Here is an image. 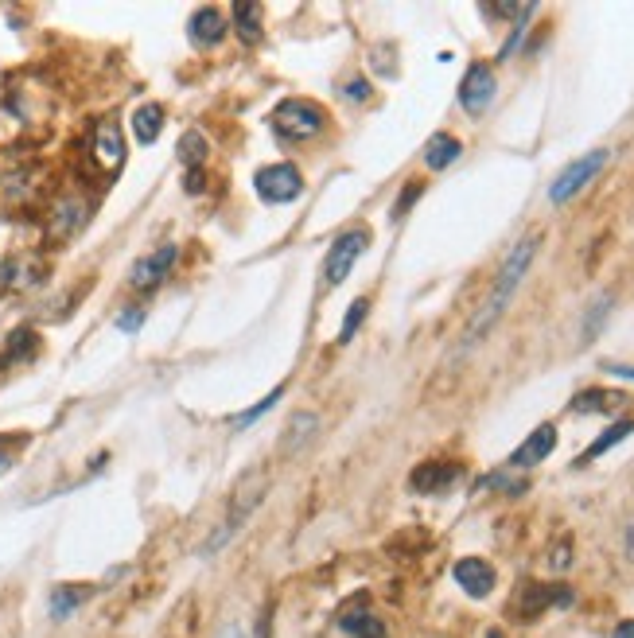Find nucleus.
Listing matches in <instances>:
<instances>
[{"mask_svg":"<svg viewBox=\"0 0 634 638\" xmlns=\"http://www.w3.org/2000/svg\"><path fill=\"white\" fill-rule=\"evenodd\" d=\"M607 374H615V378H627V382H634V366H623V362L607 366Z\"/></svg>","mask_w":634,"mask_h":638,"instance_id":"obj_33","label":"nucleus"},{"mask_svg":"<svg viewBox=\"0 0 634 638\" xmlns=\"http://www.w3.org/2000/svg\"><path fill=\"white\" fill-rule=\"evenodd\" d=\"M222 36H226V20H222V12L214 4L199 8L191 16V43L195 47H214V43H222Z\"/></svg>","mask_w":634,"mask_h":638,"instance_id":"obj_16","label":"nucleus"},{"mask_svg":"<svg viewBox=\"0 0 634 638\" xmlns=\"http://www.w3.org/2000/svg\"><path fill=\"white\" fill-rule=\"evenodd\" d=\"M312 428H316V417H312V413L292 417V425H288V452H296V444H304V440L312 436Z\"/></svg>","mask_w":634,"mask_h":638,"instance_id":"obj_27","label":"nucleus"},{"mask_svg":"<svg viewBox=\"0 0 634 638\" xmlns=\"http://www.w3.org/2000/svg\"><path fill=\"white\" fill-rule=\"evenodd\" d=\"M623 401H627L623 393L584 390V393H576V401H572V413H611V409H619Z\"/></svg>","mask_w":634,"mask_h":638,"instance_id":"obj_21","label":"nucleus"},{"mask_svg":"<svg viewBox=\"0 0 634 638\" xmlns=\"http://www.w3.org/2000/svg\"><path fill=\"white\" fill-rule=\"evenodd\" d=\"M86 596H90L86 588H71V584L55 588V592H51V615H55V619H67V615H71L74 607L86 600Z\"/></svg>","mask_w":634,"mask_h":638,"instance_id":"obj_24","label":"nucleus"},{"mask_svg":"<svg viewBox=\"0 0 634 638\" xmlns=\"http://www.w3.org/2000/svg\"><path fill=\"white\" fill-rule=\"evenodd\" d=\"M179 249L168 242V246L152 249L148 257H141L137 265H133V277H129V284L133 288H141V292H148V288H156V284H164V277L172 273V265H176Z\"/></svg>","mask_w":634,"mask_h":638,"instance_id":"obj_11","label":"nucleus"},{"mask_svg":"<svg viewBox=\"0 0 634 638\" xmlns=\"http://www.w3.org/2000/svg\"><path fill=\"white\" fill-rule=\"evenodd\" d=\"M8 467H12V452H8V448H4V444H0V475H4V471H8Z\"/></svg>","mask_w":634,"mask_h":638,"instance_id":"obj_36","label":"nucleus"},{"mask_svg":"<svg viewBox=\"0 0 634 638\" xmlns=\"http://www.w3.org/2000/svg\"><path fill=\"white\" fill-rule=\"evenodd\" d=\"M218 638H249V635L242 631V627H234V623H230V627H222V635Z\"/></svg>","mask_w":634,"mask_h":638,"instance_id":"obj_35","label":"nucleus"},{"mask_svg":"<svg viewBox=\"0 0 634 638\" xmlns=\"http://www.w3.org/2000/svg\"><path fill=\"white\" fill-rule=\"evenodd\" d=\"M269 491V475L265 471H249L246 479L234 487V502H230V514H226V522H222V530L211 537V545H207V553H214L230 533L242 530V522H246L249 514L261 506V495Z\"/></svg>","mask_w":634,"mask_h":638,"instance_id":"obj_3","label":"nucleus"},{"mask_svg":"<svg viewBox=\"0 0 634 638\" xmlns=\"http://www.w3.org/2000/svg\"><path fill=\"white\" fill-rule=\"evenodd\" d=\"M417 195H421V183H413V187H409V191H405V195H401V203H397V207H393V218H401V214L409 211V207H413V199H417Z\"/></svg>","mask_w":634,"mask_h":638,"instance_id":"obj_31","label":"nucleus"},{"mask_svg":"<svg viewBox=\"0 0 634 638\" xmlns=\"http://www.w3.org/2000/svg\"><path fill=\"white\" fill-rule=\"evenodd\" d=\"M557 448V428L553 425H541L529 432V440L510 456V467H537L541 460H549Z\"/></svg>","mask_w":634,"mask_h":638,"instance_id":"obj_13","label":"nucleus"},{"mask_svg":"<svg viewBox=\"0 0 634 638\" xmlns=\"http://www.w3.org/2000/svg\"><path fill=\"white\" fill-rule=\"evenodd\" d=\"M141 323H144V308H129V312L117 316V327H121V331H137Z\"/></svg>","mask_w":634,"mask_h":638,"instance_id":"obj_30","label":"nucleus"},{"mask_svg":"<svg viewBox=\"0 0 634 638\" xmlns=\"http://www.w3.org/2000/svg\"><path fill=\"white\" fill-rule=\"evenodd\" d=\"M452 576H456V584L471 596V600H487L494 588V568L487 561H479V557H463L456 561L452 568Z\"/></svg>","mask_w":634,"mask_h":638,"instance_id":"obj_12","label":"nucleus"},{"mask_svg":"<svg viewBox=\"0 0 634 638\" xmlns=\"http://www.w3.org/2000/svg\"><path fill=\"white\" fill-rule=\"evenodd\" d=\"M459 152H463V144L456 137H448V133H436L432 141L424 144V164L432 168V172H444L448 164H456Z\"/></svg>","mask_w":634,"mask_h":638,"instance_id":"obj_17","label":"nucleus"},{"mask_svg":"<svg viewBox=\"0 0 634 638\" xmlns=\"http://www.w3.org/2000/svg\"><path fill=\"white\" fill-rule=\"evenodd\" d=\"M456 479H459L456 463H421L409 483H413V491H421V495H444Z\"/></svg>","mask_w":634,"mask_h":638,"instance_id":"obj_14","label":"nucleus"},{"mask_svg":"<svg viewBox=\"0 0 634 638\" xmlns=\"http://www.w3.org/2000/svg\"><path fill=\"white\" fill-rule=\"evenodd\" d=\"M261 20H265V8L253 4V0H242L234 4V28L246 43H261Z\"/></svg>","mask_w":634,"mask_h":638,"instance_id":"obj_20","label":"nucleus"},{"mask_svg":"<svg viewBox=\"0 0 634 638\" xmlns=\"http://www.w3.org/2000/svg\"><path fill=\"white\" fill-rule=\"evenodd\" d=\"M39 261L36 257H12V261H0V292H20V288H32L39 281Z\"/></svg>","mask_w":634,"mask_h":638,"instance_id":"obj_15","label":"nucleus"},{"mask_svg":"<svg viewBox=\"0 0 634 638\" xmlns=\"http://www.w3.org/2000/svg\"><path fill=\"white\" fill-rule=\"evenodd\" d=\"M370 312V300H354L351 308H347V319H343V327H339V343H351L354 331L362 327V319Z\"/></svg>","mask_w":634,"mask_h":638,"instance_id":"obj_26","label":"nucleus"},{"mask_svg":"<svg viewBox=\"0 0 634 638\" xmlns=\"http://www.w3.org/2000/svg\"><path fill=\"white\" fill-rule=\"evenodd\" d=\"M339 627L351 638H386V623L378 615H370V611H343Z\"/></svg>","mask_w":634,"mask_h":638,"instance_id":"obj_18","label":"nucleus"},{"mask_svg":"<svg viewBox=\"0 0 634 638\" xmlns=\"http://www.w3.org/2000/svg\"><path fill=\"white\" fill-rule=\"evenodd\" d=\"M86 218H90V207H86L78 195H63V199L51 207L47 234H51L55 242H67V238H74V234L86 226Z\"/></svg>","mask_w":634,"mask_h":638,"instance_id":"obj_10","label":"nucleus"},{"mask_svg":"<svg viewBox=\"0 0 634 638\" xmlns=\"http://www.w3.org/2000/svg\"><path fill=\"white\" fill-rule=\"evenodd\" d=\"M370 246V234L366 230H347V234H339L331 249H327V261H323V281L331 284V288H339V284L351 277L354 261L366 253Z\"/></svg>","mask_w":634,"mask_h":638,"instance_id":"obj_4","label":"nucleus"},{"mask_svg":"<svg viewBox=\"0 0 634 638\" xmlns=\"http://www.w3.org/2000/svg\"><path fill=\"white\" fill-rule=\"evenodd\" d=\"M179 160L187 164V172H203V164H207V137L203 133H183Z\"/></svg>","mask_w":634,"mask_h":638,"instance_id":"obj_23","label":"nucleus"},{"mask_svg":"<svg viewBox=\"0 0 634 638\" xmlns=\"http://www.w3.org/2000/svg\"><path fill=\"white\" fill-rule=\"evenodd\" d=\"M36 351V335L32 331H16L12 343H8V358H28Z\"/></svg>","mask_w":634,"mask_h":638,"instance_id":"obj_29","label":"nucleus"},{"mask_svg":"<svg viewBox=\"0 0 634 638\" xmlns=\"http://www.w3.org/2000/svg\"><path fill=\"white\" fill-rule=\"evenodd\" d=\"M537 246H541V238L537 234H529L522 238L518 246L510 249V257L502 261V269H498V281H494L491 296L483 300V308L475 312V319L467 323V335H463V351H471L475 343H483L487 335H491V327L502 319L506 312V304L514 300V292H518V284L526 281L529 265H533V257H537Z\"/></svg>","mask_w":634,"mask_h":638,"instance_id":"obj_1","label":"nucleus"},{"mask_svg":"<svg viewBox=\"0 0 634 638\" xmlns=\"http://www.w3.org/2000/svg\"><path fill=\"white\" fill-rule=\"evenodd\" d=\"M607 312H611V296L603 292V296H596V304L588 308V316H584V343H592L599 331V323L607 319Z\"/></svg>","mask_w":634,"mask_h":638,"instance_id":"obj_25","label":"nucleus"},{"mask_svg":"<svg viewBox=\"0 0 634 638\" xmlns=\"http://www.w3.org/2000/svg\"><path fill=\"white\" fill-rule=\"evenodd\" d=\"M160 129H164V106H156V102H144V106L133 113V133H137V141H141V144H156Z\"/></svg>","mask_w":634,"mask_h":638,"instance_id":"obj_19","label":"nucleus"},{"mask_svg":"<svg viewBox=\"0 0 634 638\" xmlns=\"http://www.w3.org/2000/svg\"><path fill=\"white\" fill-rule=\"evenodd\" d=\"M603 164H607V148H592V152H584L580 160H572L561 176L553 179L549 199H553V203H568L576 191H584V187L603 172Z\"/></svg>","mask_w":634,"mask_h":638,"instance_id":"obj_5","label":"nucleus"},{"mask_svg":"<svg viewBox=\"0 0 634 638\" xmlns=\"http://www.w3.org/2000/svg\"><path fill=\"white\" fill-rule=\"evenodd\" d=\"M494 90H498L494 71L483 67V63H475V67H467L463 82H459V106L467 109V113H483L494 102Z\"/></svg>","mask_w":634,"mask_h":638,"instance_id":"obj_8","label":"nucleus"},{"mask_svg":"<svg viewBox=\"0 0 634 638\" xmlns=\"http://www.w3.org/2000/svg\"><path fill=\"white\" fill-rule=\"evenodd\" d=\"M323 125H327L323 109L316 102H308V98H288V102L273 109V129L284 141H308V137L323 133Z\"/></svg>","mask_w":634,"mask_h":638,"instance_id":"obj_2","label":"nucleus"},{"mask_svg":"<svg viewBox=\"0 0 634 638\" xmlns=\"http://www.w3.org/2000/svg\"><path fill=\"white\" fill-rule=\"evenodd\" d=\"M281 397H284V386H277V390L269 393V397H261V401H257V405H253L249 413H242V417H238V425H253V421H257L261 413H269V409H273V405H277Z\"/></svg>","mask_w":634,"mask_h":638,"instance_id":"obj_28","label":"nucleus"},{"mask_svg":"<svg viewBox=\"0 0 634 638\" xmlns=\"http://www.w3.org/2000/svg\"><path fill=\"white\" fill-rule=\"evenodd\" d=\"M631 432H634V421H615V425L607 428V432H603V436H599L596 444H592V448H588V452H584V456H580V460H576V463H592V460H599V456H603L607 448H615V444H623V440H627Z\"/></svg>","mask_w":634,"mask_h":638,"instance_id":"obj_22","label":"nucleus"},{"mask_svg":"<svg viewBox=\"0 0 634 638\" xmlns=\"http://www.w3.org/2000/svg\"><path fill=\"white\" fill-rule=\"evenodd\" d=\"M611 638H634V619H627V623H619V627H615V635Z\"/></svg>","mask_w":634,"mask_h":638,"instance_id":"obj_34","label":"nucleus"},{"mask_svg":"<svg viewBox=\"0 0 634 638\" xmlns=\"http://www.w3.org/2000/svg\"><path fill=\"white\" fill-rule=\"evenodd\" d=\"M347 98H354V102H366V98H370V82L354 78L351 86H347Z\"/></svg>","mask_w":634,"mask_h":638,"instance_id":"obj_32","label":"nucleus"},{"mask_svg":"<svg viewBox=\"0 0 634 638\" xmlns=\"http://www.w3.org/2000/svg\"><path fill=\"white\" fill-rule=\"evenodd\" d=\"M300 191H304V179L292 164H269L257 172V195L265 203H292L300 199Z\"/></svg>","mask_w":634,"mask_h":638,"instance_id":"obj_6","label":"nucleus"},{"mask_svg":"<svg viewBox=\"0 0 634 638\" xmlns=\"http://www.w3.org/2000/svg\"><path fill=\"white\" fill-rule=\"evenodd\" d=\"M90 156H94V164H98L102 172H117V168L125 164V137H121V125H117V121H98Z\"/></svg>","mask_w":634,"mask_h":638,"instance_id":"obj_9","label":"nucleus"},{"mask_svg":"<svg viewBox=\"0 0 634 638\" xmlns=\"http://www.w3.org/2000/svg\"><path fill=\"white\" fill-rule=\"evenodd\" d=\"M32 195H36V168L0 156V199L8 207H24Z\"/></svg>","mask_w":634,"mask_h":638,"instance_id":"obj_7","label":"nucleus"}]
</instances>
